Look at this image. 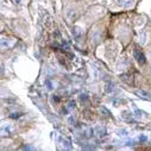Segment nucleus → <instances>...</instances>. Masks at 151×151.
<instances>
[{
    "label": "nucleus",
    "mask_w": 151,
    "mask_h": 151,
    "mask_svg": "<svg viewBox=\"0 0 151 151\" xmlns=\"http://www.w3.org/2000/svg\"><path fill=\"white\" fill-rule=\"evenodd\" d=\"M122 118H123L124 120H127V122H133V113L123 112V113H122Z\"/></svg>",
    "instance_id": "obj_10"
},
{
    "label": "nucleus",
    "mask_w": 151,
    "mask_h": 151,
    "mask_svg": "<svg viewBox=\"0 0 151 151\" xmlns=\"http://www.w3.org/2000/svg\"><path fill=\"white\" fill-rule=\"evenodd\" d=\"M100 111H101V113H102V114L105 113V114H106V117H109V116H111L109 111H108L107 108H105V107H101V108H100Z\"/></svg>",
    "instance_id": "obj_16"
},
{
    "label": "nucleus",
    "mask_w": 151,
    "mask_h": 151,
    "mask_svg": "<svg viewBox=\"0 0 151 151\" xmlns=\"http://www.w3.org/2000/svg\"><path fill=\"white\" fill-rule=\"evenodd\" d=\"M107 134V131L104 126H95L94 127V136L99 137V138H104Z\"/></svg>",
    "instance_id": "obj_6"
},
{
    "label": "nucleus",
    "mask_w": 151,
    "mask_h": 151,
    "mask_svg": "<svg viewBox=\"0 0 151 151\" xmlns=\"http://www.w3.org/2000/svg\"><path fill=\"white\" fill-rule=\"evenodd\" d=\"M137 95H139L140 98H143V99H146V100H151V96H150V94L147 93V92H145V91H137Z\"/></svg>",
    "instance_id": "obj_11"
},
{
    "label": "nucleus",
    "mask_w": 151,
    "mask_h": 151,
    "mask_svg": "<svg viewBox=\"0 0 151 151\" xmlns=\"http://www.w3.org/2000/svg\"><path fill=\"white\" fill-rule=\"evenodd\" d=\"M80 99H81L82 101H83V100H87V94H83V93H82V94L80 95Z\"/></svg>",
    "instance_id": "obj_19"
},
{
    "label": "nucleus",
    "mask_w": 151,
    "mask_h": 151,
    "mask_svg": "<svg viewBox=\"0 0 151 151\" xmlns=\"http://www.w3.org/2000/svg\"><path fill=\"white\" fill-rule=\"evenodd\" d=\"M133 58L139 63V64H145L146 62V58H145V55L142 52V50L139 48H134L133 49Z\"/></svg>",
    "instance_id": "obj_2"
},
{
    "label": "nucleus",
    "mask_w": 151,
    "mask_h": 151,
    "mask_svg": "<svg viewBox=\"0 0 151 151\" xmlns=\"http://www.w3.org/2000/svg\"><path fill=\"white\" fill-rule=\"evenodd\" d=\"M13 44H14V41H9V40H6V38H3V40H1V48H3V49H9V48H11Z\"/></svg>",
    "instance_id": "obj_9"
},
{
    "label": "nucleus",
    "mask_w": 151,
    "mask_h": 151,
    "mask_svg": "<svg viewBox=\"0 0 151 151\" xmlns=\"http://www.w3.org/2000/svg\"><path fill=\"white\" fill-rule=\"evenodd\" d=\"M13 133V127L11 124H4L1 126V134L5 137V136H11Z\"/></svg>",
    "instance_id": "obj_5"
},
{
    "label": "nucleus",
    "mask_w": 151,
    "mask_h": 151,
    "mask_svg": "<svg viewBox=\"0 0 151 151\" xmlns=\"http://www.w3.org/2000/svg\"><path fill=\"white\" fill-rule=\"evenodd\" d=\"M56 143L60 146V149H62V150L71 149V142L68 138H65V137H63L61 134H56Z\"/></svg>",
    "instance_id": "obj_1"
},
{
    "label": "nucleus",
    "mask_w": 151,
    "mask_h": 151,
    "mask_svg": "<svg viewBox=\"0 0 151 151\" xmlns=\"http://www.w3.org/2000/svg\"><path fill=\"white\" fill-rule=\"evenodd\" d=\"M132 113H133V116L137 118V119H142V118H144L146 114H145V112H143L142 109H139L138 107H137V105L136 104H132Z\"/></svg>",
    "instance_id": "obj_3"
},
{
    "label": "nucleus",
    "mask_w": 151,
    "mask_h": 151,
    "mask_svg": "<svg viewBox=\"0 0 151 151\" xmlns=\"http://www.w3.org/2000/svg\"><path fill=\"white\" fill-rule=\"evenodd\" d=\"M67 123H68L69 125L74 126V125H75V118H74L73 116H68V118H67Z\"/></svg>",
    "instance_id": "obj_14"
},
{
    "label": "nucleus",
    "mask_w": 151,
    "mask_h": 151,
    "mask_svg": "<svg viewBox=\"0 0 151 151\" xmlns=\"http://www.w3.org/2000/svg\"><path fill=\"white\" fill-rule=\"evenodd\" d=\"M117 4L124 9H130L136 4V0H117Z\"/></svg>",
    "instance_id": "obj_4"
},
{
    "label": "nucleus",
    "mask_w": 151,
    "mask_h": 151,
    "mask_svg": "<svg viewBox=\"0 0 151 151\" xmlns=\"http://www.w3.org/2000/svg\"><path fill=\"white\" fill-rule=\"evenodd\" d=\"M75 108V101L74 100H70L69 102H68V105H67V107H65V112L68 113V112H70V111H73Z\"/></svg>",
    "instance_id": "obj_12"
},
{
    "label": "nucleus",
    "mask_w": 151,
    "mask_h": 151,
    "mask_svg": "<svg viewBox=\"0 0 151 151\" xmlns=\"http://www.w3.org/2000/svg\"><path fill=\"white\" fill-rule=\"evenodd\" d=\"M13 1H14L16 4H18V5H22V4L24 3V0H13Z\"/></svg>",
    "instance_id": "obj_20"
},
{
    "label": "nucleus",
    "mask_w": 151,
    "mask_h": 151,
    "mask_svg": "<svg viewBox=\"0 0 151 151\" xmlns=\"http://www.w3.org/2000/svg\"><path fill=\"white\" fill-rule=\"evenodd\" d=\"M139 140H140V142H146V140H147V137L143 134V136H140V137H139Z\"/></svg>",
    "instance_id": "obj_18"
},
{
    "label": "nucleus",
    "mask_w": 151,
    "mask_h": 151,
    "mask_svg": "<svg viewBox=\"0 0 151 151\" xmlns=\"http://www.w3.org/2000/svg\"><path fill=\"white\" fill-rule=\"evenodd\" d=\"M118 133H120L119 136H127V134H126L127 132H126L125 130H119V131H118Z\"/></svg>",
    "instance_id": "obj_17"
},
{
    "label": "nucleus",
    "mask_w": 151,
    "mask_h": 151,
    "mask_svg": "<svg viewBox=\"0 0 151 151\" xmlns=\"http://www.w3.org/2000/svg\"><path fill=\"white\" fill-rule=\"evenodd\" d=\"M112 102H113V105H114L116 107H118L120 104H124V100H119V99H116V98H114V99L112 100Z\"/></svg>",
    "instance_id": "obj_15"
},
{
    "label": "nucleus",
    "mask_w": 151,
    "mask_h": 151,
    "mask_svg": "<svg viewBox=\"0 0 151 151\" xmlns=\"http://www.w3.org/2000/svg\"><path fill=\"white\" fill-rule=\"evenodd\" d=\"M44 85H45V88H47L48 91H52V89H55V87H56V82H55L52 79H47L45 82H44Z\"/></svg>",
    "instance_id": "obj_8"
},
{
    "label": "nucleus",
    "mask_w": 151,
    "mask_h": 151,
    "mask_svg": "<svg viewBox=\"0 0 151 151\" xmlns=\"http://www.w3.org/2000/svg\"><path fill=\"white\" fill-rule=\"evenodd\" d=\"M105 89H106L107 93H112L113 91H114V83H113V82H107Z\"/></svg>",
    "instance_id": "obj_13"
},
{
    "label": "nucleus",
    "mask_w": 151,
    "mask_h": 151,
    "mask_svg": "<svg viewBox=\"0 0 151 151\" xmlns=\"http://www.w3.org/2000/svg\"><path fill=\"white\" fill-rule=\"evenodd\" d=\"M82 35H83V31H82V29H81V27L75 26V27L73 29V36H74V38L76 40V41H80V40H81Z\"/></svg>",
    "instance_id": "obj_7"
}]
</instances>
